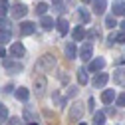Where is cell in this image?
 I'll list each match as a JSON object with an SVG mask.
<instances>
[{"label":"cell","instance_id":"44dd1931","mask_svg":"<svg viewBox=\"0 0 125 125\" xmlns=\"http://www.w3.org/2000/svg\"><path fill=\"white\" fill-rule=\"evenodd\" d=\"M40 26H42L44 30H52V28L56 26V22H54L50 16H42V20H40Z\"/></svg>","mask_w":125,"mask_h":125},{"label":"cell","instance_id":"ac0fdd59","mask_svg":"<svg viewBox=\"0 0 125 125\" xmlns=\"http://www.w3.org/2000/svg\"><path fill=\"white\" fill-rule=\"evenodd\" d=\"M125 14V2L123 0H115L113 2V16H121Z\"/></svg>","mask_w":125,"mask_h":125},{"label":"cell","instance_id":"30bf717a","mask_svg":"<svg viewBox=\"0 0 125 125\" xmlns=\"http://www.w3.org/2000/svg\"><path fill=\"white\" fill-rule=\"evenodd\" d=\"M107 44H109V46H113V44H125V34H123V32H113V34H109Z\"/></svg>","mask_w":125,"mask_h":125},{"label":"cell","instance_id":"277c9868","mask_svg":"<svg viewBox=\"0 0 125 125\" xmlns=\"http://www.w3.org/2000/svg\"><path fill=\"white\" fill-rule=\"evenodd\" d=\"M10 14H12V18L20 20V18H24L26 14H28V6L22 4V2H16V4H12V6H10Z\"/></svg>","mask_w":125,"mask_h":125},{"label":"cell","instance_id":"2e32d148","mask_svg":"<svg viewBox=\"0 0 125 125\" xmlns=\"http://www.w3.org/2000/svg\"><path fill=\"white\" fill-rule=\"evenodd\" d=\"M113 80H115V83L125 85V68H119V70L113 72Z\"/></svg>","mask_w":125,"mask_h":125},{"label":"cell","instance_id":"8d00e7d4","mask_svg":"<svg viewBox=\"0 0 125 125\" xmlns=\"http://www.w3.org/2000/svg\"><path fill=\"white\" fill-rule=\"evenodd\" d=\"M0 58H2V60L6 58V50H4V48H0Z\"/></svg>","mask_w":125,"mask_h":125},{"label":"cell","instance_id":"ffe728a7","mask_svg":"<svg viewBox=\"0 0 125 125\" xmlns=\"http://www.w3.org/2000/svg\"><path fill=\"white\" fill-rule=\"evenodd\" d=\"M72 36H73L75 42H82V40L85 38V28H83V26H77L73 32H72Z\"/></svg>","mask_w":125,"mask_h":125},{"label":"cell","instance_id":"4dcf8cb0","mask_svg":"<svg viewBox=\"0 0 125 125\" xmlns=\"http://www.w3.org/2000/svg\"><path fill=\"white\" fill-rule=\"evenodd\" d=\"M85 36H87V38H91V40H95V38H101V34L97 32V30H91V32H89V34H85Z\"/></svg>","mask_w":125,"mask_h":125},{"label":"cell","instance_id":"d6a6232c","mask_svg":"<svg viewBox=\"0 0 125 125\" xmlns=\"http://www.w3.org/2000/svg\"><path fill=\"white\" fill-rule=\"evenodd\" d=\"M2 30H8V22L4 18H0V32H2Z\"/></svg>","mask_w":125,"mask_h":125},{"label":"cell","instance_id":"e0dca14e","mask_svg":"<svg viewBox=\"0 0 125 125\" xmlns=\"http://www.w3.org/2000/svg\"><path fill=\"white\" fill-rule=\"evenodd\" d=\"M107 8V0H93V12L95 14H103Z\"/></svg>","mask_w":125,"mask_h":125},{"label":"cell","instance_id":"ab89813d","mask_svg":"<svg viewBox=\"0 0 125 125\" xmlns=\"http://www.w3.org/2000/svg\"><path fill=\"white\" fill-rule=\"evenodd\" d=\"M82 2H83V4H87V2H93V0H82Z\"/></svg>","mask_w":125,"mask_h":125},{"label":"cell","instance_id":"f35d334b","mask_svg":"<svg viewBox=\"0 0 125 125\" xmlns=\"http://www.w3.org/2000/svg\"><path fill=\"white\" fill-rule=\"evenodd\" d=\"M121 32L125 34V22H121Z\"/></svg>","mask_w":125,"mask_h":125},{"label":"cell","instance_id":"e575fe53","mask_svg":"<svg viewBox=\"0 0 125 125\" xmlns=\"http://www.w3.org/2000/svg\"><path fill=\"white\" fill-rule=\"evenodd\" d=\"M103 113H105V115H115V107H107Z\"/></svg>","mask_w":125,"mask_h":125},{"label":"cell","instance_id":"7c38bea8","mask_svg":"<svg viewBox=\"0 0 125 125\" xmlns=\"http://www.w3.org/2000/svg\"><path fill=\"white\" fill-rule=\"evenodd\" d=\"M10 54L14 56V58H24V54H26V48H24V46L22 44H12V48H10Z\"/></svg>","mask_w":125,"mask_h":125},{"label":"cell","instance_id":"f1b7e54d","mask_svg":"<svg viewBox=\"0 0 125 125\" xmlns=\"http://www.w3.org/2000/svg\"><path fill=\"white\" fill-rule=\"evenodd\" d=\"M6 117H8V109L4 105H0V121H4Z\"/></svg>","mask_w":125,"mask_h":125},{"label":"cell","instance_id":"484cf974","mask_svg":"<svg viewBox=\"0 0 125 125\" xmlns=\"http://www.w3.org/2000/svg\"><path fill=\"white\" fill-rule=\"evenodd\" d=\"M10 30H2L0 32V44H6V42H10Z\"/></svg>","mask_w":125,"mask_h":125},{"label":"cell","instance_id":"8fae6325","mask_svg":"<svg viewBox=\"0 0 125 125\" xmlns=\"http://www.w3.org/2000/svg\"><path fill=\"white\" fill-rule=\"evenodd\" d=\"M105 68V60L103 58H95V60H91V64H89V72H101Z\"/></svg>","mask_w":125,"mask_h":125},{"label":"cell","instance_id":"d4e9b609","mask_svg":"<svg viewBox=\"0 0 125 125\" xmlns=\"http://www.w3.org/2000/svg\"><path fill=\"white\" fill-rule=\"evenodd\" d=\"M46 12H48V4H46V2L36 4V14H38V16H46Z\"/></svg>","mask_w":125,"mask_h":125},{"label":"cell","instance_id":"603a6c76","mask_svg":"<svg viewBox=\"0 0 125 125\" xmlns=\"http://www.w3.org/2000/svg\"><path fill=\"white\" fill-rule=\"evenodd\" d=\"M93 125H105V113L103 111H97L93 115Z\"/></svg>","mask_w":125,"mask_h":125},{"label":"cell","instance_id":"d590c367","mask_svg":"<svg viewBox=\"0 0 125 125\" xmlns=\"http://www.w3.org/2000/svg\"><path fill=\"white\" fill-rule=\"evenodd\" d=\"M8 125H20V119H18V117H12V119L8 121Z\"/></svg>","mask_w":125,"mask_h":125},{"label":"cell","instance_id":"f546056e","mask_svg":"<svg viewBox=\"0 0 125 125\" xmlns=\"http://www.w3.org/2000/svg\"><path fill=\"white\" fill-rule=\"evenodd\" d=\"M115 103H117V105H121V107H125V93H121V95H117Z\"/></svg>","mask_w":125,"mask_h":125},{"label":"cell","instance_id":"4316f807","mask_svg":"<svg viewBox=\"0 0 125 125\" xmlns=\"http://www.w3.org/2000/svg\"><path fill=\"white\" fill-rule=\"evenodd\" d=\"M10 10V4H8V0H0V16H4V14Z\"/></svg>","mask_w":125,"mask_h":125},{"label":"cell","instance_id":"6da1fadb","mask_svg":"<svg viewBox=\"0 0 125 125\" xmlns=\"http://www.w3.org/2000/svg\"><path fill=\"white\" fill-rule=\"evenodd\" d=\"M36 68H38L40 72H52V70L56 68V56H54V54H44V56L38 60Z\"/></svg>","mask_w":125,"mask_h":125},{"label":"cell","instance_id":"836d02e7","mask_svg":"<svg viewBox=\"0 0 125 125\" xmlns=\"http://www.w3.org/2000/svg\"><path fill=\"white\" fill-rule=\"evenodd\" d=\"M60 82H62V83H68V82H70V77H68L64 72H62V73H60Z\"/></svg>","mask_w":125,"mask_h":125},{"label":"cell","instance_id":"cb8c5ba5","mask_svg":"<svg viewBox=\"0 0 125 125\" xmlns=\"http://www.w3.org/2000/svg\"><path fill=\"white\" fill-rule=\"evenodd\" d=\"M77 18H80V20H82V22H83V24H87V22H89V20H91V16H89V12H87V10H85V8H82V10H80V12H77Z\"/></svg>","mask_w":125,"mask_h":125},{"label":"cell","instance_id":"7402d4cb","mask_svg":"<svg viewBox=\"0 0 125 125\" xmlns=\"http://www.w3.org/2000/svg\"><path fill=\"white\" fill-rule=\"evenodd\" d=\"M87 80H89V77H87V70L80 68V70H77V82H80L82 85H85V83H87Z\"/></svg>","mask_w":125,"mask_h":125},{"label":"cell","instance_id":"9a60e30c","mask_svg":"<svg viewBox=\"0 0 125 125\" xmlns=\"http://www.w3.org/2000/svg\"><path fill=\"white\" fill-rule=\"evenodd\" d=\"M101 101H103L105 105H109L111 101H115V89H105V91L101 93Z\"/></svg>","mask_w":125,"mask_h":125},{"label":"cell","instance_id":"3957f363","mask_svg":"<svg viewBox=\"0 0 125 125\" xmlns=\"http://www.w3.org/2000/svg\"><path fill=\"white\" fill-rule=\"evenodd\" d=\"M83 113H85V107H83V103H73L72 107H70V113H68V117L72 119V121H80L82 117H83Z\"/></svg>","mask_w":125,"mask_h":125},{"label":"cell","instance_id":"9c48e42d","mask_svg":"<svg viewBox=\"0 0 125 125\" xmlns=\"http://www.w3.org/2000/svg\"><path fill=\"white\" fill-rule=\"evenodd\" d=\"M107 80H109V75L103 73V72H99V73H95V77L91 80V83H93V87H103V85L107 83Z\"/></svg>","mask_w":125,"mask_h":125},{"label":"cell","instance_id":"52a82bcc","mask_svg":"<svg viewBox=\"0 0 125 125\" xmlns=\"http://www.w3.org/2000/svg\"><path fill=\"white\" fill-rule=\"evenodd\" d=\"M24 121H28L30 125L38 123V115H36V111L32 109V105H24Z\"/></svg>","mask_w":125,"mask_h":125},{"label":"cell","instance_id":"74e56055","mask_svg":"<svg viewBox=\"0 0 125 125\" xmlns=\"http://www.w3.org/2000/svg\"><path fill=\"white\" fill-rule=\"evenodd\" d=\"M117 64H119V66H123V64H125V56H121V58L117 60Z\"/></svg>","mask_w":125,"mask_h":125},{"label":"cell","instance_id":"d6986e66","mask_svg":"<svg viewBox=\"0 0 125 125\" xmlns=\"http://www.w3.org/2000/svg\"><path fill=\"white\" fill-rule=\"evenodd\" d=\"M14 95H16V99H20V101H28V97H30V91H28L26 87H18L16 91H14Z\"/></svg>","mask_w":125,"mask_h":125},{"label":"cell","instance_id":"7a4b0ae2","mask_svg":"<svg viewBox=\"0 0 125 125\" xmlns=\"http://www.w3.org/2000/svg\"><path fill=\"white\" fill-rule=\"evenodd\" d=\"M46 89H48V80H46V75L44 73L36 75L34 77V91H36V95L42 97L44 93H46Z\"/></svg>","mask_w":125,"mask_h":125},{"label":"cell","instance_id":"ba28073f","mask_svg":"<svg viewBox=\"0 0 125 125\" xmlns=\"http://www.w3.org/2000/svg\"><path fill=\"white\" fill-rule=\"evenodd\" d=\"M36 32V24L34 22H22L20 24V36H30Z\"/></svg>","mask_w":125,"mask_h":125},{"label":"cell","instance_id":"5bb4252c","mask_svg":"<svg viewBox=\"0 0 125 125\" xmlns=\"http://www.w3.org/2000/svg\"><path fill=\"white\" fill-rule=\"evenodd\" d=\"M56 26H58V32H60L62 36H66V34H68V30H70V24H68V20H66L64 16H62V18L56 22Z\"/></svg>","mask_w":125,"mask_h":125},{"label":"cell","instance_id":"4fadbf2b","mask_svg":"<svg viewBox=\"0 0 125 125\" xmlns=\"http://www.w3.org/2000/svg\"><path fill=\"white\" fill-rule=\"evenodd\" d=\"M64 52H66V58H68V60H75V56H77L75 44H73V42H68L66 48H64Z\"/></svg>","mask_w":125,"mask_h":125},{"label":"cell","instance_id":"83f0119b","mask_svg":"<svg viewBox=\"0 0 125 125\" xmlns=\"http://www.w3.org/2000/svg\"><path fill=\"white\" fill-rule=\"evenodd\" d=\"M105 26H107V28H115V26H117L115 16H107V18H105Z\"/></svg>","mask_w":125,"mask_h":125},{"label":"cell","instance_id":"5b68a950","mask_svg":"<svg viewBox=\"0 0 125 125\" xmlns=\"http://www.w3.org/2000/svg\"><path fill=\"white\" fill-rule=\"evenodd\" d=\"M80 58L83 62H89L93 58V46H91V42H85L82 48H80Z\"/></svg>","mask_w":125,"mask_h":125},{"label":"cell","instance_id":"1f68e13d","mask_svg":"<svg viewBox=\"0 0 125 125\" xmlns=\"http://www.w3.org/2000/svg\"><path fill=\"white\" fill-rule=\"evenodd\" d=\"M68 95H70V97H73V95H77V87H75V85H72V87L68 89Z\"/></svg>","mask_w":125,"mask_h":125},{"label":"cell","instance_id":"8992f818","mask_svg":"<svg viewBox=\"0 0 125 125\" xmlns=\"http://www.w3.org/2000/svg\"><path fill=\"white\" fill-rule=\"evenodd\" d=\"M2 64L6 68L8 73H20L22 72V64L20 62H10V60H2Z\"/></svg>","mask_w":125,"mask_h":125}]
</instances>
